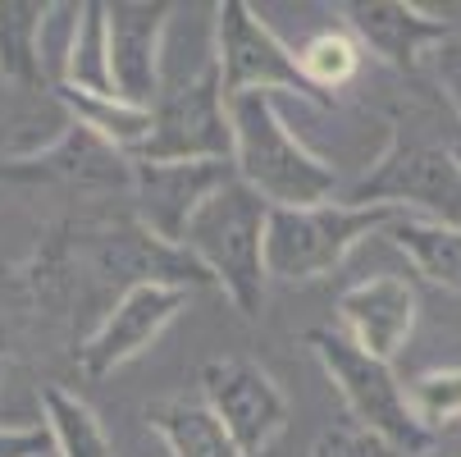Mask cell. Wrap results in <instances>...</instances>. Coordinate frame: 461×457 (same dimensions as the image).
<instances>
[{
    "label": "cell",
    "instance_id": "1",
    "mask_svg": "<svg viewBox=\"0 0 461 457\" xmlns=\"http://www.w3.org/2000/svg\"><path fill=\"white\" fill-rule=\"evenodd\" d=\"M233 169L270 206H324L339 202V169L315 156L279 114L270 92L229 96Z\"/></svg>",
    "mask_w": 461,
    "mask_h": 457
},
{
    "label": "cell",
    "instance_id": "2",
    "mask_svg": "<svg viewBox=\"0 0 461 457\" xmlns=\"http://www.w3.org/2000/svg\"><path fill=\"white\" fill-rule=\"evenodd\" d=\"M266 224H270V202H260L242 178H229L192 215L178 242L242 315H260V306H266V288H270Z\"/></svg>",
    "mask_w": 461,
    "mask_h": 457
},
{
    "label": "cell",
    "instance_id": "3",
    "mask_svg": "<svg viewBox=\"0 0 461 457\" xmlns=\"http://www.w3.org/2000/svg\"><path fill=\"white\" fill-rule=\"evenodd\" d=\"M402 211L393 206H352V202H324V206H270L266 224V270L279 284H311L334 275L352 256L357 242L384 233Z\"/></svg>",
    "mask_w": 461,
    "mask_h": 457
},
{
    "label": "cell",
    "instance_id": "4",
    "mask_svg": "<svg viewBox=\"0 0 461 457\" xmlns=\"http://www.w3.org/2000/svg\"><path fill=\"white\" fill-rule=\"evenodd\" d=\"M306 343L320 357L324 375L339 384V394L348 403V416L361 430L388 439L407 457H416V452H425L434 443V434L416 421V412L407 403V384L398 379L393 361L357 348L339 324H315V330H306Z\"/></svg>",
    "mask_w": 461,
    "mask_h": 457
},
{
    "label": "cell",
    "instance_id": "5",
    "mask_svg": "<svg viewBox=\"0 0 461 457\" xmlns=\"http://www.w3.org/2000/svg\"><path fill=\"white\" fill-rule=\"evenodd\" d=\"M352 206H393L416 220H438L461 229V165L456 151H443L420 138H393L388 151L348 187Z\"/></svg>",
    "mask_w": 461,
    "mask_h": 457
},
{
    "label": "cell",
    "instance_id": "6",
    "mask_svg": "<svg viewBox=\"0 0 461 457\" xmlns=\"http://www.w3.org/2000/svg\"><path fill=\"white\" fill-rule=\"evenodd\" d=\"M128 160H229L233 165V119L215 69V50L202 74L165 83L151 105V138Z\"/></svg>",
    "mask_w": 461,
    "mask_h": 457
},
{
    "label": "cell",
    "instance_id": "7",
    "mask_svg": "<svg viewBox=\"0 0 461 457\" xmlns=\"http://www.w3.org/2000/svg\"><path fill=\"white\" fill-rule=\"evenodd\" d=\"M215 69H220L224 96L293 92L302 101L324 105L302 74L297 50L288 41H279V32L260 19L247 0H224V5H215Z\"/></svg>",
    "mask_w": 461,
    "mask_h": 457
},
{
    "label": "cell",
    "instance_id": "8",
    "mask_svg": "<svg viewBox=\"0 0 461 457\" xmlns=\"http://www.w3.org/2000/svg\"><path fill=\"white\" fill-rule=\"evenodd\" d=\"M202 403L220 416L242 457H266L288 430V398L270 370L247 357H215L202 366Z\"/></svg>",
    "mask_w": 461,
    "mask_h": 457
},
{
    "label": "cell",
    "instance_id": "9",
    "mask_svg": "<svg viewBox=\"0 0 461 457\" xmlns=\"http://www.w3.org/2000/svg\"><path fill=\"white\" fill-rule=\"evenodd\" d=\"M238 169L229 160H133V202H138V224L178 247L192 215L211 202Z\"/></svg>",
    "mask_w": 461,
    "mask_h": 457
},
{
    "label": "cell",
    "instance_id": "10",
    "mask_svg": "<svg viewBox=\"0 0 461 457\" xmlns=\"http://www.w3.org/2000/svg\"><path fill=\"white\" fill-rule=\"evenodd\" d=\"M187 288L174 284H138L110 302V311L96 320V330L87 334V343L78 348V361L92 379L114 375L119 366H128L133 357H142L165 330L169 320L187 306Z\"/></svg>",
    "mask_w": 461,
    "mask_h": 457
},
{
    "label": "cell",
    "instance_id": "11",
    "mask_svg": "<svg viewBox=\"0 0 461 457\" xmlns=\"http://www.w3.org/2000/svg\"><path fill=\"white\" fill-rule=\"evenodd\" d=\"M169 14H174L169 0H114V5H105L114 96L147 105V110L156 105L165 87Z\"/></svg>",
    "mask_w": 461,
    "mask_h": 457
},
{
    "label": "cell",
    "instance_id": "12",
    "mask_svg": "<svg viewBox=\"0 0 461 457\" xmlns=\"http://www.w3.org/2000/svg\"><path fill=\"white\" fill-rule=\"evenodd\" d=\"M343 23L361 41V50L379 55L388 69H416L425 55L456 37L447 19L407 5V0H352L343 5Z\"/></svg>",
    "mask_w": 461,
    "mask_h": 457
},
{
    "label": "cell",
    "instance_id": "13",
    "mask_svg": "<svg viewBox=\"0 0 461 457\" xmlns=\"http://www.w3.org/2000/svg\"><path fill=\"white\" fill-rule=\"evenodd\" d=\"M416 311H420V302H416V288L407 279L370 275L339 297V330L357 348L393 361L416 330Z\"/></svg>",
    "mask_w": 461,
    "mask_h": 457
},
{
    "label": "cell",
    "instance_id": "14",
    "mask_svg": "<svg viewBox=\"0 0 461 457\" xmlns=\"http://www.w3.org/2000/svg\"><path fill=\"white\" fill-rule=\"evenodd\" d=\"M0 183H133V160L69 123V133L46 151L0 160Z\"/></svg>",
    "mask_w": 461,
    "mask_h": 457
},
{
    "label": "cell",
    "instance_id": "15",
    "mask_svg": "<svg viewBox=\"0 0 461 457\" xmlns=\"http://www.w3.org/2000/svg\"><path fill=\"white\" fill-rule=\"evenodd\" d=\"M147 425L165 439L169 457H242V448L229 439V430L220 425V416L202 403V394L187 398H160L147 407Z\"/></svg>",
    "mask_w": 461,
    "mask_h": 457
},
{
    "label": "cell",
    "instance_id": "16",
    "mask_svg": "<svg viewBox=\"0 0 461 457\" xmlns=\"http://www.w3.org/2000/svg\"><path fill=\"white\" fill-rule=\"evenodd\" d=\"M55 101L69 110V119L78 128H87L92 138H101L105 147L123 151V156H138L142 142L151 138V110L133 105L123 96H96V92H78V87H50Z\"/></svg>",
    "mask_w": 461,
    "mask_h": 457
},
{
    "label": "cell",
    "instance_id": "17",
    "mask_svg": "<svg viewBox=\"0 0 461 457\" xmlns=\"http://www.w3.org/2000/svg\"><path fill=\"white\" fill-rule=\"evenodd\" d=\"M384 238L398 247L416 275H425L429 284L461 293V229L456 224H438V220H416V215H398Z\"/></svg>",
    "mask_w": 461,
    "mask_h": 457
},
{
    "label": "cell",
    "instance_id": "18",
    "mask_svg": "<svg viewBox=\"0 0 461 457\" xmlns=\"http://www.w3.org/2000/svg\"><path fill=\"white\" fill-rule=\"evenodd\" d=\"M41 0H0V74L19 87H50L41 69Z\"/></svg>",
    "mask_w": 461,
    "mask_h": 457
},
{
    "label": "cell",
    "instance_id": "19",
    "mask_svg": "<svg viewBox=\"0 0 461 457\" xmlns=\"http://www.w3.org/2000/svg\"><path fill=\"white\" fill-rule=\"evenodd\" d=\"M41 407H46V430L55 443V457H114V443L101 425V416L59 384L41 388Z\"/></svg>",
    "mask_w": 461,
    "mask_h": 457
},
{
    "label": "cell",
    "instance_id": "20",
    "mask_svg": "<svg viewBox=\"0 0 461 457\" xmlns=\"http://www.w3.org/2000/svg\"><path fill=\"white\" fill-rule=\"evenodd\" d=\"M64 83L78 87V92L114 96L110 23H105V5H101V0H83V10H78V32H74V46H69V64H64Z\"/></svg>",
    "mask_w": 461,
    "mask_h": 457
},
{
    "label": "cell",
    "instance_id": "21",
    "mask_svg": "<svg viewBox=\"0 0 461 457\" xmlns=\"http://www.w3.org/2000/svg\"><path fill=\"white\" fill-rule=\"evenodd\" d=\"M297 64H302L306 83L315 87V96L329 105L339 87H348L357 78V69H361V41L348 32V23L343 28H320L315 37H306L297 46Z\"/></svg>",
    "mask_w": 461,
    "mask_h": 457
},
{
    "label": "cell",
    "instance_id": "22",
    "mask_svg": "<svg viewBox=\"0 0 461 457\" xmlns=\"http://www.w3.org/2000/svg\"><path fill=\"white\" fill-rule=\"evenodd\" d=\"M407 403L434 439H447L461 425V366H429L407 379Z\"/></svg>",
    "mask_w": 461,
    "mask_h": 457
},
{
    "label": "cell",
    "instance_id": "23",
    "mask_svg": "<svg viewBox=\"0 0 461 457\" xmlns=\"http://www.w3.org/2000/svg\"><path fill=\"white\" fill-rule=\"evenodd\" d=\"M311 457H407V452H398L388 439L361 430L357 421H339V425L320 430V439L311 443Z\"/></svg>",
    "mask_w": 461,
    "mask_h": 457
},
{
    "label": "cell",
    "instance_id": "24",
    "mask_svg": "<svg viewBox=\"0 0 461 457\" xmlns=\"http://www.w3.org/2000/svg\"><path fill=\"white\" fill-rule=\"evenodd\" d=\"M0 457H55L46 425H0Z\"/></svg>",
    "mask_w": 461,
    "mask_h": 457
},
{
    "label": "cell",
    "instance_id": "25",
    "mask_svg": "<svg viewBox=\"0 0 461 457\" xmlns=\"http://www.w3.org/2000/svg\"><path fill=\"white\" fill-rule=\"evenodd\" d=\"M429 64H434V78H438L447 105H452L456 119H461V37H447V41L429 55Z\"/></svg>",
    "mask_w": 461,
    "mask_h": 457
},
{
    "label": "cell",
    "instance_id": "26",
    "mask_svg": "<svg viewBox=\"0 0 461 457\" xmlns=\"http://www.w3.org/2000/svg\"><path fill=\"white\" fill-rule=\"evenodd\" d=\"M416 457H461V439L456 434H447V439H434L425 452H416Z\"/></svg>",
    "mask_w": 461,
    "mask_h": 457
},
{
    "label": "cell",
    "instance_id": "27",
    "mask_svg": "<svg viewBox=\"0 0 461 457\" xmlns=\"http://www.w3.org/2000/svg\"><path fill=\"white\" fill-rule=\"evenodd\" d=\"M452 151H456V165H461V147H452Z\"/></svg>",
    "mask_w": 461,
    "mask_h": 457
}]
</instances>
